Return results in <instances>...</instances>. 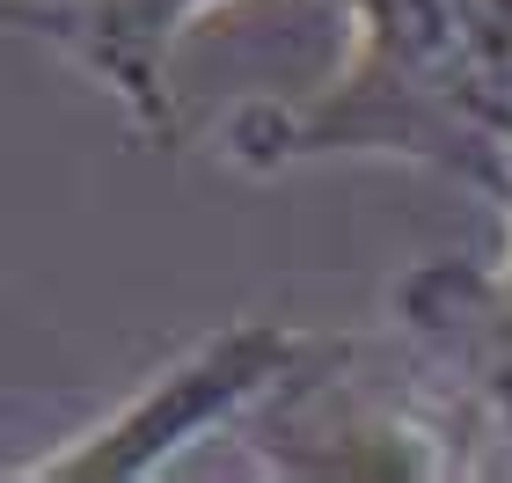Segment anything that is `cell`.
<instances>
[{
	"label": "cell",
	"mask_w": 512,
	"mask_h": 483,
	"mask_svg": "<svg viewBox=\"0 0 512 483\" xmlns=\"http://www.w3.org/2000/svg\"><path fill=\"white\" fill-rule=\"evenodd\" d=\"M505 205H512V125H505ZM403 315L417 337H432L447 352V366L469 374V388L512 432V249L498 271L425 264L403 286Z\"/></svg>",
	"instance_id": "obj_4"
},
{
	"label": "cell",
	"mask_w": 512,
	"mask_h": 483,
	"mask_svg": "<svg viewBox=\"0 0 512 483\" xmlns=\"http://www.w3.org/2000/svg\"><path fill=\"white\" fill-rule=\"evenodd\" d=\"M220 0H88L74 8L81 59L110 81V96L125 103V118L139 125V140L176 147V96H169V52L183 37V22H198Z\"/></svg>",
	"instance_id": "obj_5"
},
{
	"label": "cell",
	"mask_w": 512,
	"mask_h": 483,
	"mask_svg": "<svg viewBox=\"0 0 512 483\" xmlns=\"http://www.w3.org/2000/svg\"><path fill=\"white\" fill-rule=\"evenodd\" d=\"M308 359V337L286 330V322H227L205 344H191L176 366H161L147 388L96 418L88 432H74L66 447L22 462L15 476L30 483H139V476H161L183 447H198L213 425H235L242 410L264 396L271 381H286L293 366Z\"/></svg>",
	"instance_id": "obj_2"
},
{
	"label": "cell",
	"mask_w": 512,
	"mask_h": 483,
	"mask_svg": "<svg viewBox=\"0 0 512 483\" xmlns=\"http://www.w3.org/2000/svg\"><path fill=\"white\" fill-rule=\"evenodd\" d=\"M256 447V462L271 476H461L469 454H461L454 418H439L425 403L381 396L344 374V344L337 352H315L293 366L286 381H271L242 418H235Z\"/></svg>",
	"instance_id": "obj_3"
},
{
	"label": "cell",
	"mask_w": 512,
	"mask_h": 483,
	"mask_svg": "<svg viewBox=\"0 0 512 483\" xmlns=\"http://www.w3.org/2000/svg\"><path fill=\"white\" fill-rule=\"evenodd\" d=\"M0 30H22V37H74V8L59 0H0Z\"/></svg>",
	"instance_id": "obj_6"
},
{
	"label": "cell",
	"mask_w": 512,
	"mask_h": 483,
	"mask_svg": "<svg viewBox=\"0 0 512 483\" xmlns=\"http://www.w3.org/2000/svg\"><path fill=\"white\" fill-rule=\"evenodd\" d=\"M352 15V59L300 103L242 110L227 132L235 161L403 154L505 198L512 0H352Z\"/></svg>",
	"instance_id": "obj_1"
}]
</instances>
